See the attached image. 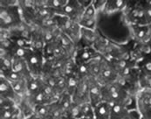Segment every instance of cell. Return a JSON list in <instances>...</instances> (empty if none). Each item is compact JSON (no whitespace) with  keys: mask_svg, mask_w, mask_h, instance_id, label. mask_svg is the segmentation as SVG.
<instances>
[{"mask_svg":"<svg viewBox=\"0 0 151 119\" xmlns=\"http://www.w3.org/2000/svg\"><path fill=\"white\" fill-rule=\"evenodd\" d=\"M24 23L21 12L17 4L10 6H0V28L1 30L10 31L19 26Z\"/></svg>","mask_w":151,"mask_h":119,"instance_id":"obj_1","label":"cell"},{"mask_svg":"<svg viewBox=\"0 0 151 119\" xmlns=\"http://www.w3.org/2000/svg\"><path fill=\"white\" fill-rule=\"evenodd\" d=\"M128 25H148L142 2H137L133 5L129 4L123 12Z\"/></svg>","mask_w":151,"mask_h":119,"instance_id":"obj_2","label":"cell"},{"mask_svg":"<svg viewBox=\"0 0 151 119\" xmlns=\"http://www.w3.org/2000/svg\"><path fill=\"white\" fill-rule=\"evenodd\" d=\"M136 109L143 119H151V87L141 89L136 95Z\"/></svg>","mask_w":151,"mask_h":119,"instance_id":"obj_3","label":"cell"},{"mask_svg":"<svg viewBox=\"0 0 151 119\" xmlns=\"http://www.w3.org/2000/svg\"><path fill=\"white\" fill-rule=\"evenodd\" d=\"M85 11V7L81 4L80 0H67V3L57 15L65 16L72 21L79 23Z\"/></svg>","mask_w":151,"mask_h":119,"instance_id":"obj_4","label":"cell"},{"mask_svg":"<svg viewBox=\"0 0 151 119\" xmlns=\"http://www.w3.org/2000/svg\"><path fill=\"white\" fill-rule=\"evenodd\" d=\"M25 61L33 77H42L44 66L45 63V58L43 53L32 50V53L25 59Z\"/></svg>","mask_w":151,"mask_h":119,"instance_id":"obj_5","label":"cell"},{"mask_svg":"<svg viewBox=\"0 0 151 119\" xmlns=\"http://www.w3.org/2000/svg\"><path fill=\"white\" fill-rule=\"evenodd\" d=\"M117 78H118V75L115 69L114 68L113 65L111 64V61L104 57L101 64V74L96 80L101 85H105L107 83L116 81Z\"/></svg>","mask_w":151,"mask_h":119,"instance_id":"obj_6","label":"cell"},{"mask_svg":"<svg viewBox=\"0 0 151 119\" xmlns=\"http://www.w3.org/2000/svg\"><path fill=\"white\" fill-rule=\"evenodd\" d=\"M89 77V76H88ZM88 77L80 79L79 84L75 92L73 95V102L81 105L86 102H90L89 101V82Z\"/></svg>","mask_w":151,"mask_h":119,"instance_id":"obj_7","label":"cell"},{"mask_svg":"<svg viewBox=\"0 0 151 119\" xmlns=\"http://www.w3.org/2000/svg\"><path fill=\"white\" fill-rule=\"evenodd\" d=\"M89 82V101L93 108L103 102L102 97V85L93 77H88Z\"/></svg>","mask_w":151,"mask_h":119,"instance_id":"obj_8","label":"cell"},{"mask_svg":"<svg viewBox=\"0 0 151 119\" xmlns=\"http://www.w3.org/2000/svg\"><path fill=\"white\" fill-rule=\"evenodd\" d=\"M98 54L99 53L93 46L79 47L75 52L73 60H75L76 64H87Z\"/></svg>","mask_w":151,"mask_h":119,"instance_id":"obj_9","label":"cell"},{"mask_svg":"<svg viewBox=\"0 0 151 119\" xmlns=\"http://www.w3.org/2000/svg\"><path fill=\"white\" fill-rule=\"evenodd\" d=\"M101 38V35L96 31L88 30L86 28L81 27V40L78 45L79 47H88V46H94V45Z\"/></svg>","mask_w":151,"mask_h":119,"instance_id":"obj_10","label":"cell"},{"mask_svg":"<svg viewBox=\"0 0 151 119\" xmlns=\"http://www.w3.org/2000/svg\"><path fill=\"white\" fill-rule=\"evenodd\" d=\"M0 97H4L14 101L17 103V105L21 98L16 94L11 82L1 75H0Z\"/></svg>","mask_w":151,"mask_h":119,"instance_id":"obj_11","label":"cell"},{"mask_svg":"<svg viewBox=\"0 0 151 119\" xmlns=\"http://www.w3.org/2000/svg\"><path fill=\"white\" fill-rule=\"evenodd\" d=\"M129 4V2L126 0H107V4L103 11V13L109 15L118 12H123Z\"/></svg>","mask_w":151,"mask_h":119,"instance_id":"obj_12","label":"cell"},{"mask_svg":"<svg viewBox=\"0 0 151 119\" xmlns=\"http://www.w3.org/2000/svg\"><path fill=\"white\" fill-rule=\"evenodd\" d=\"M103 58L104 57L101 54H99L96 57H94L90 62H88L86 64L89 77H93V78H95V79L98 78V76L101 74V64H102Z\"/></svg>","mask_w":151,"mask_h":119,"instance_id":"obj_13","label":"cell"},{"mask_svg":"<svg viewBox=\"0 0 151 119\" xmlns=\"http://www.w3.org/2000/svg\"><path fill=\"white\" fill-rule=\"evenodd\" d=\"M12 70L15 72L20 74L26 80L31 78L32 75L30 72V69L28 67V65L25 61V60L18 58V57H13L12 60Z\"/></svg>","mask_w":151,"mask_h":119,"instance_id":"obj_14","label":"cell"},{"mask_svg":"<svg viewBox=\"0 0 151 119\" xmlns=\"http://www.w3.org/2000/svg\"><path fill=\"white\" fill-rule=\"evenodd\" d=\"M132 41L134 43H142L147 37L149 25H131L129 26Z\"/></svg>","mask_w":151,"mask_h":119,"instance_id":"obj_15","label":"cell"},{"mask_svg":"<svg viewBox=\"0 0 151 119\" xmlns=\"http://www.w3.org/2000/svg\"><path fill=\"white\" fill-rule=\"evenodd\" d=\"M58 41H59L60 46L67 53V54L71 58H73V56L75 54V52H76L78 47L73 42V40H71L68 36H66L65 34L61 33L60 37H59V39H58Z\"/></svg>","mask_w":151,"mask_h":119,"instance_id":"obj_16","label":"cell"},{"mask_svg":"<svg viewBox=\"0 0 151 119\" xmlns=\"http://www.w3.org/2000/svg\"><path fill=\"white\" fill-rule=\"evenodd\" d=\"M112 105L107 102H101L94 107V118L110 119Z\"/></svg>","mask_w":151,"mask_h":119,"instance_id":"obj_17","label":"cell"},{"mask_svg":"<svg viewBox=\"0 0 151 119\" xmlns=\"http://www.w3.org/2000/svg\"><path fill=\"white\" fill-rule=\"evenodd\" d=\"M23 118L18 105L8 109H0V119H21Z\"/></svg>","mask_w":151,"mask_h":119,"instance_id":"obj_18","label":"cell"},{"mask_svg":"<svg viewBox=\"0 0 151 119\" xmlns=\"http://www.w3.org/2000/svg\"><path fill=\"white\" fill-rule=\"evenodd\" d=\"M129 110L122 104H113L110 119H128Z\"/></svg>","mask_w":151,"mask_h":119,"instance_id":"obj_19","label":"cell"},{"mask_svg":"<svg viewBox=\"0 0 151 119\" xmlns=\"http://www.w3.org/2000/svg\"><path fill=\"white\" fill-rule=\"evenodd\" d=\"M65 81H66V90L65 93L69 94L70 96L73 97V93L75 92L77 86L79 84L80 81V78L75 75V74H72L69 75L67 76H65Z\"/></svg>","mask_w":151,"mask_h":119,"instance_id":"obj_20","label":"cell"},{"mask_svg":"<svg viewBox=\"0 0 151 119\" xmlns=\"http://www.w3.org/2000/svg\"><path fill=\"white\" fill-rule=\"evenodd\" d=\"M27 82V94L34 95L40 91V83H41V77L37 78L32 76L31 78L26 80Z\"/></svg>","mask_w":151,"mask_h":119,"instance_id":"obj_21","label":"cell"},{"mask_svg":"<svg viewBox=\"0 0 151 119\" xmlns=\"http://www.w3.org/2000/svg\"><path fill=\"white\" fill-rule=\"evenodd\" d=\"M33 113L41 119H51V106L50 104L37 105Z\"/></svg>","mask_w":151,"mask_h":119,"instance_id":"obj_22","label":"cell"},{"mask_svg":"<svg viewBox=\"0 0 151 119\" xmlns=\"http://www.w3.org/2000/svg\"><path fill=\"white\" fill-rule=\"evenodd\" d=\"M11 84H12L14 91L19 97H23L25 95H27V82H26L25 79L20 80V81H15V82H12Z\"/></svg>","mask_w":151,"mask_h":119,"instance_id":"obj_23","label":"cell"},{"mask_svg":"<svg viewBox=\"0 0 151 119\" xmlns=\"http://www.w3.org/2000/svg\"><path fill=\"white\" fill-rule=\"evenodd\" d=\"M58 102L60 105V107L62 108V110L65 111V113H66V111L71 108V106L73 104V97L70 96L69 94L67 93H64L63 95H61L59 99Z\"/></svg>","mask_w":151,"mask_h":119,"instance_id":"obj_24","label":"cell"},{"mask_svg":"<svg viewBox=\"0 0 151 119\" xmlns=\"http://www.w3.org/2000/svg\"><path fill=\"white\" fill-rule=\"evenodd\" d=\"M81 111L82 118H94V108L91 102H86L81 105Z\"/></svg>","mask_w":151,"mask_h":119,"instance_id":"obj_25","label":"cell"},{"mask_svg":"<svg viewBox=\"0 0 151 119\" xmlns=\"http://www.w3.org/2000/svg\"><path fill=\"white\" fill-rule=\"evenodd\" d=\"M65 116L69 119H81V105L76 104L73 102V104L71 106V108L66 111Z\"/></svg>","mask_w":151,"mask_h":119,"instance_id":"obj_26","label":"cell"},{"mask_svg":"<svg viewBox=\"0 0 151 119\" xmlns=\"http://www.w3.org/2000/svg\"><path fill=\"white\" fill-rule=\"evenodd\" d=\"M79 25L82 28H86L88 30L96 31L97 30V18L93 19H81L79 22Z\"/></svg>","mask_w":151,"mask_h":119,"instance_id":"obj_27","label":"cell"},{"mask_svg":"<svg viewBox=\"0 0 151 119\" xmlns=\"http://www.w3.org/2000/svg\"><path fill=\"white\" fill-rule=\"evenodd\" d=\"M47 1H48V6L52 10H53L55 15H57L58 12L62 10V8L67 3V0H47Z\"/></svg>","mask_w":151,"mask_h":119,"instance_id":"obj_28","label":"cell"},{"mask_svg":"<svg viewBox=\"0 0 151 119\" xmlns=\"http://www.w3.org/2000/svg\"><path fill=\"white\" fill-rule=\"evenodd\" d=\"M1 76L4 77L5 79H7L11 83L12 82H15V81H20V80L25 79L23 75H21L20 74L15 72L14 70H11L5 74H3V75H0ZM26 80V79H25Z\"/></svg>","mask_w":151,"mask_h":119,"instance_id":"obj_29","label":"cell"},{"mask_svg":"<svg viewBox=\"0 0 151 119\" xmlns=\"http://www.w3.org/2000/svg\"><path fill=\"white\" fill-rule=\"evenodd\" d=\"M97 11L95 10L93 4V1H92V4H90L84 11V13H83V16L81 19H93V18H97Z\"/></svg>","mask_w":151,"mask_h":119,"instance_id":"obj_30","label":"cell"},{"mask_svg":"<svg viewBox=\"0 0 151 119\" xmlns=\"http://www.w3.org/2000/svg\"><path fill=\"white\" fill-rule=\"evenodd\" d=\"M142 7L144 10L147 24H148V25H151V0L142 1Z\"/></svg>","mask_w":151,"mask_h":119,"instance_id":"obj_31","label":"cell"},{"mask_svg":"<svg viewBox=\"0 0 151 119\" xmlns=\"http://www.w3.org/2000/svg\"><path fill=\"white\" fill-rule=\"evenodd\" d=\"M15 105H17V103L14 101L4 97H0V109H8Z\"/></svg>","mask_w":151,"mask_h":119,"instance_id":"obj_32","label":"cell"},{"mask_svg":"<svg viewBox=\"0 0 151 119\" xmlns=\"http://www.w3.org/2000/svg\"><path fill=\"white\" fill-rule=\"evenodd\" d=\"M106 4H107V0H93V4L98 13L101 12H103Z\"/></svg>","mask_w":151,"mask_h":119,"instance_id":"obj_33","label":"cell"},{"mask_svg":"<svg viewBox=\"0 0 151 119\" xmlns=\"http://www.w3.org/2000/svg\"><path fill=\"white\" fill-rule=\"evenodd\" d=\"M128 119H142V117L140 114V112L137 110V109H135V110H129V118Z\"/></svg>","mask_w":151,"mask_h":119,"instance_id":"obj_34","label":"cell"},{"mask_svg":"<svg viewBox=\"0 0 151 119\" xmlns=\"http://www.w3.org/2000/svg\"><path fill=\"white\" fill-rule=\"evenodd\" d=\"M24 119H41L40 117H38L36 114H32L31 116H28V117H26V118H24Z\"/></svg>","mask_w":151,"mask_h":119,"instance_id":"obj_35","label":"cell"},{"mask_svg":"<svg viewBox=\"0 0 151 119\" xmlns=\"http://www.w3.org/2000/svg\"><path fill=\"white\" fill-rule=\"evenodd\" d=\"M59 119H69L68 118H67V117H66V116H63V117H61V118H59Z\"/></svg>","mask_w":151,"mask_h":119,"instance_id":"obj_36","label":"cell"},{"mask_svg":"<svg viewBox=\"0 0 151 119\" xmlns=\"http://www.w3.org/2000/svg\"><path fill=\"white\" fill-rule=\"evenodd\" d=\"M81 119H96V118H81Z\"/></svg>","mask_w":151,"mask_h":119,"instance_id":"obj_37","label":"cell"},{"mask_svg":"<svg viewBox=\"0 0 151 119\" xmlns=\"http://www.w3.org/2000/svg\"><path fill=\"white\" fill-rule=\"evenodd\" d=\"M21 119H24V118H21Z\"/></svg>","mask_w":151,"mask_h":119,"instance_id":"obj_38","label":"cell"},{"mask_svg":"<svg viewBox=\"0 0 151 119\" xmlns=\"http://www.w3.org/2000/svg\"><path fill=\"white\" fill-rule=\"evenodd\" d=\"M142 119H143V118H142Z\"/></svg>","mask_w":151,"mask_h":119,"instance_id":"obj_39","label":"cell"}]
</instances>
